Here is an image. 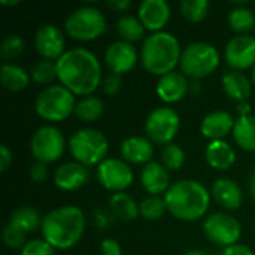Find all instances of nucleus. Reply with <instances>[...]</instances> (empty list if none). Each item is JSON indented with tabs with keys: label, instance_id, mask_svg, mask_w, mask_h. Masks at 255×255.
Returning a JSON list of instances; mask_svg holds the SVG:
<instances>
[{
	"label": "nucleus",
	"instance_id": "f257e3e1",
	"mask_svg": "<svg viewBox=\"0 0 255 255\" xmlns=\"http://www.w3.org/2000/svg\"><path fill=\"white\" fill-rule=\"evenodd\" d=\"M57 78L63 87L78 96H90L102 85V66L87 48H72L57 61Z\"/></svg>",
	"mask_w": 255,
	"mask_h": 255
},
{
	"label": "nucleus",
	"instance_id": "f03ea898",
	"mask_svg": "<svg viewBox=\"0 0 255 255\" xmlns=\"http://www.w3.org/2000/svg\"><path fill=\"white\" fill-rule=\"evenodd\" d=\"M43 239L55 250L75 247L85 232V217L78 206H60L42 218Z\"/></svg>",
	"mask_w": 255,
	"mask_h": 255
},
{
	"label": "nucleus",
	"instance_id": "7ed1b4c3",
	"mask_svg": "<svg viewBox=\"0 0 255 255\" xmlns=\"http://www.w3.org/2000/svg\"><path fill=\"white\" fill-rule=\"evenodd\" d=\"M167 211L178 220H200L209 209L211 194L206 187L194 179H181L164 193Z\"/></svg>",
	"mask_w": 255,
	"mask_h": 255
},
{
	"label": "nucleus",
	"instance_id": "20e7f679",
	"mask_svg": "<svg viewBox=\"0 0 255 255\" xmlns=\"http://www.w3.org/2000/svg\"><path fill=\"white\" fill-rule=\"evenodd\" d=\"M181 54L179 40L167 31L151 33L143 39L140 48V60L145 70L160 78L175 72L181 61Z\"/></svg>",
	"mask_w": 255,
	"mask_h": 255
},
{
	"label": "nucleus",
	"instance_id": "39448f33",
	"mask_svg": "<svg viewBox=\"0 0 255 255\" xmlns=\"http://www.w3.org/2000/svg\"><path fill=\"white\" fill-rule=\"evenodd\" d=\"M75 94L63 85H48L36 97V114L48 123H61L75 114Z\"/></svg>",
	"mask_w": 255,
	"mask_h": 255
},
{
	"label": "nucleus",
	"instance_id": "423d86ee",
	"mask_svg": "<svg viewBox=\"0 0 255 255\" xmlns=\"http://www.w3.org/2000/svg\"><path fill=\"white\" fill-rule=\"evenodd\" d=\"M181 72L191 79H203L220 66V52L208 42H193L182 49Z\"/></svg>",
	"mask_w": 255,
	"mask_h": 255
},
{
	"label": "nucleus",
	"instance_id": "0eeeda50",
	"mask_svg": "<svg viewBox=\"0 0 255 255\" xmlns=\"http://www.w3.org/2000/svg\"><path fill=\"white\" fill-rule=\"evenodd\" d=\"M69 149L75 161L91 167L106 160L109 142L106 136L94 128H81L69 139Z\"/></svg>",
	"mask_w": 255,
	"mask_h": 255
},
{
	"label": "nucleus",
	"instance_id": "6e6552de",
	"mask_svg": "<svg viewBox=\"0 0 255 255\" xmlns=\"http://www.w3.org/2000/svg\"><path fill=\"white\" fill-rule=\"evenodd\" d=\"M108 28L103 12L94 6H81L75 9L64 22L66 33L81 42H90L100 37Z\"/></svg>",
	"mask_w": 255,
	"mask_h": 255
},
{
	"label": "nucleus",
	"instance_id": "1a4fd4ad",
	"mask_svg": "<svg viewBox=\"0 0 255 255\" xmlns=\"http://www.w3.org/2000/svg\"><path fill=\"white\" fill-rule=\"evenodd\" d=\"M64 136L55 126L39 127L30 139V152L37 163L51 164L61 158L64 152Z\"/></svg>",
	"mask_w": 255,
	"mask_h": 255
},
{
	"label": "nucleus",
	"instance_id": "9d476101",
	"mask_svg": "<svg viewBox=\"0 0 255 255\" xmlns=\"http://www.w3.org/2000/svg\"><path fill=\"white\" fill-rule=\"evenodd\" d=\"M181 127V118L172 108H155L149 112L145 121V131L148 139L154 143L169 145L178 134Z\"/></svg>",
	"mask_w": 255,
	"mask_h": 255
},
{
	"label": "nucleus",
	"instance_id": "9b49d317",
	"mask_svg": "<svg viewBox=\"0 0 255 255\" xmlns=\"http://www.w3.org/2000/svg\"><path fill=\"white\" fill-rule=\"evenodd\" d=\"M203 230L212 244L223 248L236 245L242 235L241 223L227 212L211 214L203 223Z\"/></svg>",
	"mask_w": 255,
	"mask_h": 255
},
{
	"label": "nucleus",
	"instance_id": "f8f14e48",
	"mask_svg": "<svg viewBox=\"0 0 255 255\" xmlns=\"http://www.w3.org/2000/svg\"><path fill=\"white\" fill-rule=\"evenodd\" d=\"M133 170L124 160L106 158L97 166V181L108 191L123 193L133 184Z\"/></svg>",
	"mask_w": 255,
	"mask_h": 255
},
{
	"label": "nucleus",
	"instance_id": "ddd939ff",
	"mask_svg": "<svg viewBox=\"0 0 255 255\" xmlns=\"http://www.w3.org/2000/svg\"><path fill=\"white\" fill-rule=\"evenodd\" d=\"M227 64L236 72L255 67V36L238 34L232 37L224 49Z\"/></svg>",
	"mask_w": 255,
	"mask_h": 255
},
{
	"label": "nucleus",
	"instance_id": "4468645a",
	"mask_svg": "<svg viewBox=\"0 0 255 255\" xmlns=\"http://www.w3.org/2000/svg\"><path fill=\"white\" fill-rule=\"evenodd\" d=\"M34 46L43 60L57 61L66 51L63 31L54 24H43L34 33Z\"/></svg>",
	"mask_w": 255,
	"mask_h": 255
},
{
	"label": "nucleus",
	"instance_id": "2eb2a0df",
	"mask_svg": "<svg viewBox=\"0 0 255 255\" xmlns=\"http://www.w3.org/2000/svg\"><path fill=\"white\" fill-rule=\"evenodd\" d=\"M105 63L112 73L124 75L134 69L137 63V51L124 40L112 42L105 52Z\"/></svg>",
	"mask_w": 255,
	"mask_h": 255
},
{
	"label": "nucleus",
	"instance_id": "dca6fc26",
	"mask_svg": "<svg viewBox=\"0 0 255 255\" xmlns=\"http://www.w3.org/2000/svg\"><path fill=\"white\" fill-rule=\"evenodd\" d=\"M137 18L146 30L158 33L170 19V6L166 0H143L137 9Z\"/></svg>",
	"mask_w": 255,
	"mask_h": 255
},
{
	"label": "nucleus",
	"instance_id": "f3484780",
	"mask_svg": "<svg viewBox=\"0 0 255 255\" xmlns=\"http://www.w3.org/2000/svg\"><path fill=\"white\" fill-rule=\"evenodd\" d=\"M90 170L78 161H69L58 166L54 172V184L63 191H75L87 184Z\"/></svg>",
	"mask_w": 255,
	"mask_h": 255
},
{
	"label": "nucleus",
	"instance_id": "a211bd4d",
	"mask_svg": "<svg viewBox=\"0 0 255 255\" xmlns=\"http://www.w3.org/2000/svg\"><path fill=\"white\" fill-rule=\"evenodd\" d=\"M155 93L164 103H176L182 100L188 93V79L184 73L170 72L158 79L155 85Z\"/></svg>",
	"mask_w": 255,
	"mask_h": 255
},
{
	"label": "nucleus",
	"instance_id": "6ab92c4d",
	"mask_svg": "<svg viewBox=\"0 0 255 255\" xmlns=\"http://www.w3.org/2000/svg\"><path fill=\"white\" fill-rule=\"evenodd\" d=\"M235 118L232 114L226 111H214L208 114L200 124V131L202 134L212 140H224V137L229 133H233L235 127Z\"/></svg>",
	"mask_w": 255,
	"mask_h": 255
},
{
	"label": "nucleus",
	"instance_id": "aec40b11",
	"mask_svg": "<svg viewBox=\"0 0 255 255\" xmlns=\"http://www.w3.org/2000/svg\"><path fill=\"white\" fill-rule=\"evenodd\" d=\"M140 184L149 196H160L170 188L169 170L161 163L151 161L145 164L140 172Z\"/></svg>",
	"mask_w": 255,
	"mask_h": 255
},
{
	"label": "nucleus",
	"instance_id": "412c9836",
	"mask_svg": "<svg viewBox=\"0 0 255 255\" xmlns=\"http://www.w3.org/2000/svg\"><path fill=\"white\" fill-rule=\"evenodd\" d=\"M212 196L215 202L226 211H236L244 202V194L239 184L229 178H220L214 182Z\"/></svg>",
	"mask_w": 255,
	"mask_h": 255
},
{
	"label": "nucleus",
	"instance_id": "4be33fe9",
	"mask_svg": "<svg viewBox=\"0 0 255 255\" xmlns=\"http://www.w3.org/2000/svg\"><path fill=\"white\" fill-rule=\"evenodd\" d=\"M121 155L124 161L131 164H148L154 155L152 142L142 136H131L123 140Z\"/></svg>",
	"mask_w": 255,
	"mask_h": 255
},
{
	"label": "nucleus",
	"instance_id": "5701e85b",
	"mask_svg": "<svg viewBox=\"0 0 255 255\" xmlns=\"http://www.w3.org/2000/svg\"><path fill=\"white\" fill-rule=\"evenodd\" d=\"M208 164L217 170H229L236 163L235 149L226 140H212L205 149Z\"/></svg>",
	"mask_w": 255,
	"mask_h": 255
},
{
	"label": "nucleus",
	"instance_id": "b1692460",
	"mask_svg": "<svg viewBox=\"0 0 255 255\" xmlns=\"http://www.w3.org/2000/svg\"><path fill=\"white\" fill-rule=\"evenodd\" d=\"M221 84H223L224 93L230 99L236 100L238 103L248 102V99L251 97L253 84L242 72L233 70V72H229V73L223 75Z\"/></svg>",
	"mask_w": 255,
	"mask_h": 255
},
{
	"label": "nucleus",
	"instance_id": "393cba45",
	"mask_svg": "<svg viewBox=\"0 0 255 255\" xmlns=\"http://www.w3.org/2000/svg\"><path fill=\"white\" fill-rule=\"evenodd\" d=\"M30 75L18 64L6 61L0 67V82L7 91L18 93L25 90L30 84Z\"/></svg>",
	"mask_w": 255,
	"mask_h": 255
},
{
	"label": "nucleus",
	"instance_id": "a878e982",
	"mask_svg": "<svg viewBox=\"0 0 255 255\" xmlns=\"http://www.w3.org/2000/svg\"><path fill=\"white\" fill-rule=\"evenodd\" d=\"M247 1L236 3V6L229 12L227 22L233 31L238 34H250L255 28V15L253 9L247 6Z\"/></svg>",
	"mask_w": 255,
	"mask_h": 255
},
{
	"label": "nucleus",
	"instance_id": "bb28decb",
	"mask_svg": "<svg viewBox=\"0 0 255 255\" xmlns=\"http://www.w3.org/2000/svg\"><path fill=\"white\" fill-rule=\"evenodd\" d=\"M233 139L242 149L255 152V115L239 117L235 121Z\"/></svg>",
	"mask_w": 255,
	"mask_h": 255
},
{
	"label": "nucleus",
	"instance_id": "cd10ccee",
	"mask_svg": "<svg viewBox=\"0 0 255 255\" xmlns=\"http://www.w3.org/2000/svg\"><path fill=\"white\" fill-rule=\"evenodd\" d=\"M112 214L121 221H133L139 217V203L127 193H114L109 200Z\"/></svg>",
	"mask_w": 255,
	"mask_h": 255
},
{
	"label": "nucleus",
	"instance_id": "c85d7f7f",
	"mask_svg": "<svg viewBox=\"0 0 255 255\" xmlns=\"http://www.w3.org/2000/svg\"><path fill=\"white\" fill-rule=\"evenodd\" d=\"M103 112H105V105L96 96H85L79 102H76L75 115L84 123H94L100 120Z\"/></svg>",
	"mask_w": 255,
	"mask_h": 255
},
{
	"label": "nucleus",
	"instance_id": "c756f323",
	"mask_svg": "<svg viewBox=\"0 0 255 255\" xmlns=\"http://www.w3.org/2000/svg\"><path fill=\"white\" fill-rule=\"evenodd\" d=\"M117 31L124 42L133 43V42H137L143 37L145 27L137 16L123 15L117 21Z\"/></svg>",
	"mask_w": 255,
	"mask_h": 255
},
{
	"label": "nucleus",
	"instance_id": "7c9ffc66",
	"mask_svg": "<svg viewBox=\"0 0 255 255\" xmlns=\"http://www.w3.org/2000/svg\"><path fill=\"white\" fill-rule=\"evenodd\" d=\"M9 221L12 224L18 226L19 229H22L25 233L34 232L42 224V220H40L39 212L34 208H31V206H21V208L15 209L10 214Z\"/></svg>",
	"mask_w": 255,
	"mask_h": 255
},
{
	"label": "nucleus",
	"instance_id": "2f4dec72",
	"mask_svg": "<svg viewBox=\"0 0 255 255\" xmlns=\"http://www.w3.org/2000/svg\"><path fill=\"white\" fill-rule=\"evenodd\" d=\"M179 7H181L182 16L187 21L197 24L206 18L209 12V1L208 0H182Z\"/></svg>",
	"mask_w": 255,
	"mask_h": 255
},
{
	"label": "nucleus",
	"instance_id": "473e14b6",
	"mask_svg": "<svg viewBox=\"0 0 255 255\" xmlns=\"http://www.w3.org/2000/svg\"><path fill=\"white\" fill-rule=\"evenodd\" d=\"M166 211H167L166 202L160 196H148L139 203V215H142L145 220L149 221L160 220Z\"/></svg>",
	"mask_w": 255,
	"mask_h": 255
},
{
	"label": "nucleus",
	"instance_id": "72a5a7b5",
	"mask_svg": "<svg viewBox=\"0 0 255 255\" xmlns=\"http://www.w3.org/2000/svg\"><path fill=\"white\" fill-rule=\"evenodd\" d=\"M30 78L36 84H51L57 78V63L51 60H40L36 64H33L30 70ZM48 87V85H46Z\"/></svg>",
	"mask_w": 255,
	"mask_h": 255
},
{
	"label": "nucleus",
	"instance_id": "f704fd0d",
	"mask_svg": "<svg viewBox=\"0 0 255 255\" xmlns=\"http://www.w3.org/2000/svg\"><path fill=\"white\" fill-rule=\"evenodd\" d=\"M161 164L167 170H181L185 164V152L176 143L164 145L161 151Z\"/></svg>",
	"mask_w": 255,
	"mask_h": 255
},
{
	"label": "nucleus",
	"instance_id": "c9c22d12",
	"mask_svg": "<svg viewBox=\"0 0 255 255\" xmlns=\"http://www.w3.org/2000/svg\"><path fill=\"white\" fill-rule=\"evenodd\" d=\"M3 242L10 250H22L27 244V233L18 226L7 221L3 229Z\"/></svg>",
	"mask_w": 255,
	"mask_h": 255
},
{
	"label": "nucleus",
	"instance_id": "e433bc0d",
	"mask_svg": "<svg viewBox=\"0 0 255 255\" xmlns=\"http://www.w3.org/2000/svg\"><path fill=\"white\" fill-rule=\"evenodd\" d=\"M24 51V40L18 34H7L0 45V55L3 60H12Z\"/></svg>",
	"mask_w": 255,
	"mask_h": 255
},
{
	"label": "nucleus",
	"instance_id": "4c0bfd02",
	"mask_svg": "<svg viewBox=\"0 0 255 255\" xmlns=\"http://www.w3.org/2000/svg\"><path fill=\"white\" fill-rule=\"evenodd\" d=\"M19 255H55V248H52L45 239H33L25 244Z\"/></svg>",
	"mask_w": 255,
	"mask_h": 255
},
{
	"label": "nucleus",
	"instance_id": "58836bf2",
	"mask_svg": "<svg viewBox=\"0 0 255 255\" xmlns=\"http://www.w3.org/2000/svg\"><path fill=\"white\" fill-rule=\"evenodd\" d=\"M121 85H123L121 75H117V73H112V72L102 79V88L109 96L117 94L121 90Z\"/></svg>",
	"mask_w": 255,
	"mask_h": 255
},
{
	"label": "nucleus",
	"instance_id": "ea45409f",
	"mask_svg": "<svg viewBox=\"0 0 255 255\" xmlns=\"http://www.w3.org/2000/svg\"><path fill=\"white\" fill-rule=\"evenodd\" d=\"M30 178L33 182H43L48 176V166L43 163H33L30 166Z\"/></svg>",
	"mask_w": 255,
	"mask_h": 255
},
{
	"label": "nucleus",
	"instance_id": "a19ab883",
	"mask_svg": "<svg viewBox=\"0 0 255 255\" xmlns=\"http://www.w3.org/2000/svg\"><path fill=\"white\" fill-rule=\"evenodd\" d=\"M100 251H102V255H121L123 254V250H121V245L118 241L115 239H105L100 245Z\"/></svg>",
	"mask_w": 255,
	"mask_h": 255
},
{
	"label": "nucleus",
	"instance_id": "79ce46f5",
	"mask_svg": "<svg viewBox=\"0 0 255 255\" xmlns=\"http://www.w3.org/2000/svg\"><path fill=\"white\" fill-rule=\"evenodd\" d=\"M12 151L7 148L6 143H1L0 145V172H6L9 169V166L12 164Z\"/></svg>",
	"mask_w": 255,
	"mask_h": 255
},
{
	"label": "nucleus",
	"instance_id": "37998d69",
	"mask_svg": "<svg viewBox=\"0 0 255 255\" xmlns=\"http://www.w3.org/2000/svg\"><path fill=\"white\" fill-rule=\"evenodd\" d=\"M221 255H255L253 253L251 248H248L247 245H241V244H236L233 247H229V248H224Z\"/></svg>",
	"mask_w": 255,
	"mask_h": 255
},
{
	"label": "nucleus",
	"instance_id": "c03bdc74",
	"mask_svg": "<svg viewBox=\"0 0 255 255\" xmlns=\"http://www.w3.org/2000/svg\"><path fill=\"white\" fill-rule=\"evenodd\" d=\"M108 6L117 12H126L131 7V1L130 0H111L108 1Z\"/></svg>",
	"mask_w": 255,
	"mask_h": 255
},
{
	"label": "nucleus",
	"instance_id": "a18cd8bd",
	"mask_svg": "<svg viewBox=\"0 0 255 255\" xmlns=\"http://www.w3.org/2000/svg\"><path fill=\"white\" fill-rule=\"evenodd\" d=\"M238 112H239V117L251 115V106H250V103H248V102L238 103Z\"/></svg>",
	"mask_w": 255,
	"mask_h": 255
},
{
	"label": "nucleus",
	"instance_id": "49530a36",
	"mask_svg": "<svg viewBox=\"0 0 255 255\" xmlns=\"http://www.w3.org/2000/svg\"><path fill=\"white\" fill-rule=\"evenodd\" d=\"M250 191H251L253 197H254V199H255V170H254V172H253L251 178H250Z\"/></svg>",
	"mask_w": 255,
	"mask_h": 255
},
{
	"label": "nucleus",
	"instance_id": "de8ad7c7",
	"mask_svg": "<svg viewBox=\"0 0 255 255\" xmlns=\"http://www.w3.org/2000/svg\"><path fill=\"white\" fill-rule=\"evenodd\" d=\"M182 255H209L206 251H203V250H190V251H187V253H184Z\"/></svg>",
	"mask_w": 255,
	"mask_h": 255
},
{
	"label": "nucleus",
	"instance_id": "09e8293b",
	"mask_svg": "<svg viewBox=\"0 0 255 255\" xmlns=\"http://www.w3.org/2000/svg\"><path fill=\"white\" fill-rule=\"evenodd\" d=\"M0 3H1L3 6H16V4H19L21 1H19V0H12V1H10V0H1Z\"/></svg>",
	"mask_w": 255,
	"mask_h": 255
},
{
	"label": "nucleus",
	"instance_id": "8fccbe9b",
	"mask_svg": "<svg viewBox=\"0 0 255 255\" xmlns=\"http://www.w3.org/2000/svg\"><path fill=\"white\" fill-rule=\"evenodd\" d=\"M251 82H253V85H255V67L251 72Z\"/></svg>",
	"mask_w": 255,
	"mask_h": 255
}]
</instances>
